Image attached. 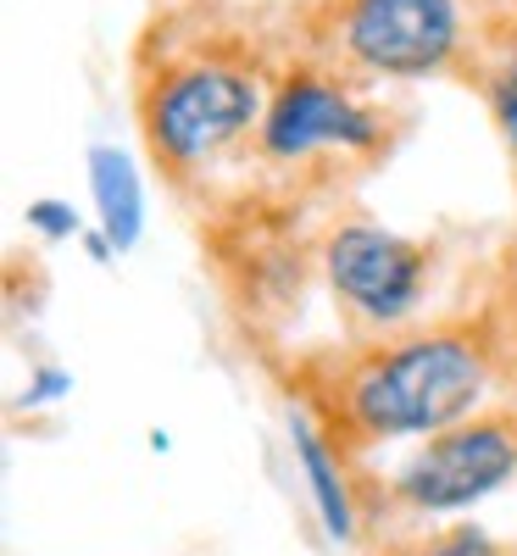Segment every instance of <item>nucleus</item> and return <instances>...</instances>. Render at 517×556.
Returning a JSON list of instances; mask_svg holds the SVG:
<instances>
[{
    "label": "nucleus",
    "mask_w": 517,
    "mask_h": 556,
    "mask_svg": "<svg viewBox=\"0 0 517 556\" xmlns=\"http://www.w3.org/2000/svg\"><path fill=\"white\" fill-rule=\"evenodd\" d=\"M290 51L335 67L351 84H417L474 73L479 34L462 0H301Z\"/></svg>",
    "instance_id": "obj_3"
},
{
    "label": "nucleus",
    "mask_w": 517,
    "mask_h": 556,
    "mask_svg": "<svg viewBox=\"0 0 517 556\" xmlns=\"http://www.w3.org/2000/svg\"><path fill=\"white\" fill-rule=\"evenodd\" d=\"M495 295H501V306H506V317H512V340H517V290H506V285H490Z\"/></svg>",
    "instance_id": "obj_13"
},
{
    "label": "nucleus",
    "mask_w": 517,
    "mask_h": 556,
    "mask_svg": "<svg viewBox=\"0 0 517 556\" xmlns=\"http://www.w3.org/2000/svg\"><path fill=\"white\" fill-rule=\"evenodd\" d=\"M278 379L345 462L395 440H429L517 384V340L495 290L474 306L417 317L379 340L301 345Z\"/></svg>",
    "instance_id": "obj_1"
},
{
    "label": "nucleus",
    "mask_w": 517,
    "mask_h": 556,
    "mask_svg": "<svg viewBox=\"0 0 517 556\" xmlns=\"http://www.w3.org/2000/svg\"><path fill=\"white\" fill-rule=\"evenodd\" d=\"M395 117L362 96V84L340 78L335 67L285 51L273 78L267 117L256 134V162L273 173H317L328 162H373L390 156Z\"/></svg>",
    "instance_id": "obj_6"
},
{
    "label": "nucleus",
    "mask_w": 517,
    "mask_h": 556,
    "mask_svg": "<svg viewBox=\"0 0 517 556\" xmlns=\"http://www.w3.org/2000/svg\"><path fill=\"white\" fill-rule=\"evenodd\" d=\"M285 56L267 34L173 12L134 51V123L151 167L178 195H206L217 167L256 151Z\"/></svg>",
    "instance_id": "obj_2"
},
{
    "label": "nucleus",
    "mask_w": 517,
    "mask_h": 556,
    "mask_svg": "<svg viewBox=\"0 0 517 556\" xmlns=\"http://www.w3.org/2000/svg\"><path fill=\"white\" fill-rule=\"evenodd\" d=\"M28 223L39 228V235H51V240L78 235V212L67 201H28Z\"/></svg>",
    "instance_id": "obj_12"
},
{
    "label": "nucleus",
    "mask_w": 517,
    "mask_h": 556,
    "mask_svg": "<svg viewBox=\"0 0 517 556\" xmlns=\"http://www.w3.org/2000/svg\"><path fill=\"white\" fill-rule=\"evenodd\" d=\"M467 84H479V96H484V112L501 134V146H506V162H512V178H517V84H506L501 73H474Z\"/></svg>",
    "instance_id": "obj_10"
},
{
    "label": "nucleus",
    "mask_w": 517,
    "mask_h": 556,
    "mask_svg": "<svg viewBox=\"0 0 517 556\" xmlns=\"http://www.w3.org/2000/svg\"><path fill=\"white\" fill-rule=\"evenodd\" d=\"M440 245L412 240L362 212H328L317 240V273L335 295L340 340H379L412 329L429 306Z\"/></svg>",
    "instance_id": "obj_5"
},
{
    "label": "nucleus",
    "mask_w": 517,
    "mask_h": 556,
    "mask_svg": "<svg viewBox=\"0 0 517 556\" xmlns=\"http://www.w3.org/2000/svg\"><path fill=\"white\" fill-rule=\"evenodd\" d=\"M474 73H501L506 84H517V17L479 34V62H474ZM474 73H467V78H474Z\"/></svg>",
    "instance_id": "obj_11"
},
{
    "label": "nucleus",
    "mask_w": 517,
    "mask_h": 556,
    "mask_svg": "<svg viewBox=\"0 0 517 556\" xmlns=\"http://www.w3.org/2000/svg\"><path fill=\"white\" fill-rule=\"evenodd\" d=\"M89 195L112 251H128L146 228V190H139V167L117 146H89Z\"/></svg>",
    "instance_id": "obj_8"
},
{
    "label": "nucleus",
    "mask_w": 517,
    "mask_h": 556,
    "mask_svg": "<svg viewBox=\"0 0 517 556\" xmlns=\"http://www.w3.org/2000/svg\"><path fill=\"white\" fill-rule=\"evenodd\" d=\"M517 479V384L467 412L462 424L417 440L401 468H390L379 484L356 468L362 490V540L384 529H417L456 518L467 506L501 495Z\"/></svg>",
    "instance_id": "obj_4"
},
{
    "label": "nucleus",
    "mask_w": 517,
    "mask_h": 556,
    "mask_svg": "<svg viewBox=\"0 0 517 556\" xmlns=\"http://www.w3.org/2000/svg\"><path fill=\"white\" fill-rule=\"evenodd\" d=\"M367 556H517L512 540H495L479 523H417L367 540Z\"/></svg>",
    "instance_id": "obj_9"
},
{
    "label": "nucleus",
    "mask_w": 517,
    "mask_h": 556,
    "mask_svg": "<svg viewBox=\"0 0 517 556\" xmlns=\"http://www.w3.org/2000/svg\"><path fill=\"white\" fill-rule=\"evenodd\" d=\"M290 445H295V462L306 473V495L323 518V534L340 540V545H356L362 540V490H356V462H345L328 434L312 424L301 406H290Z\"/></svg>",
    "instance_id": "obj_7"
}]
</instances>
